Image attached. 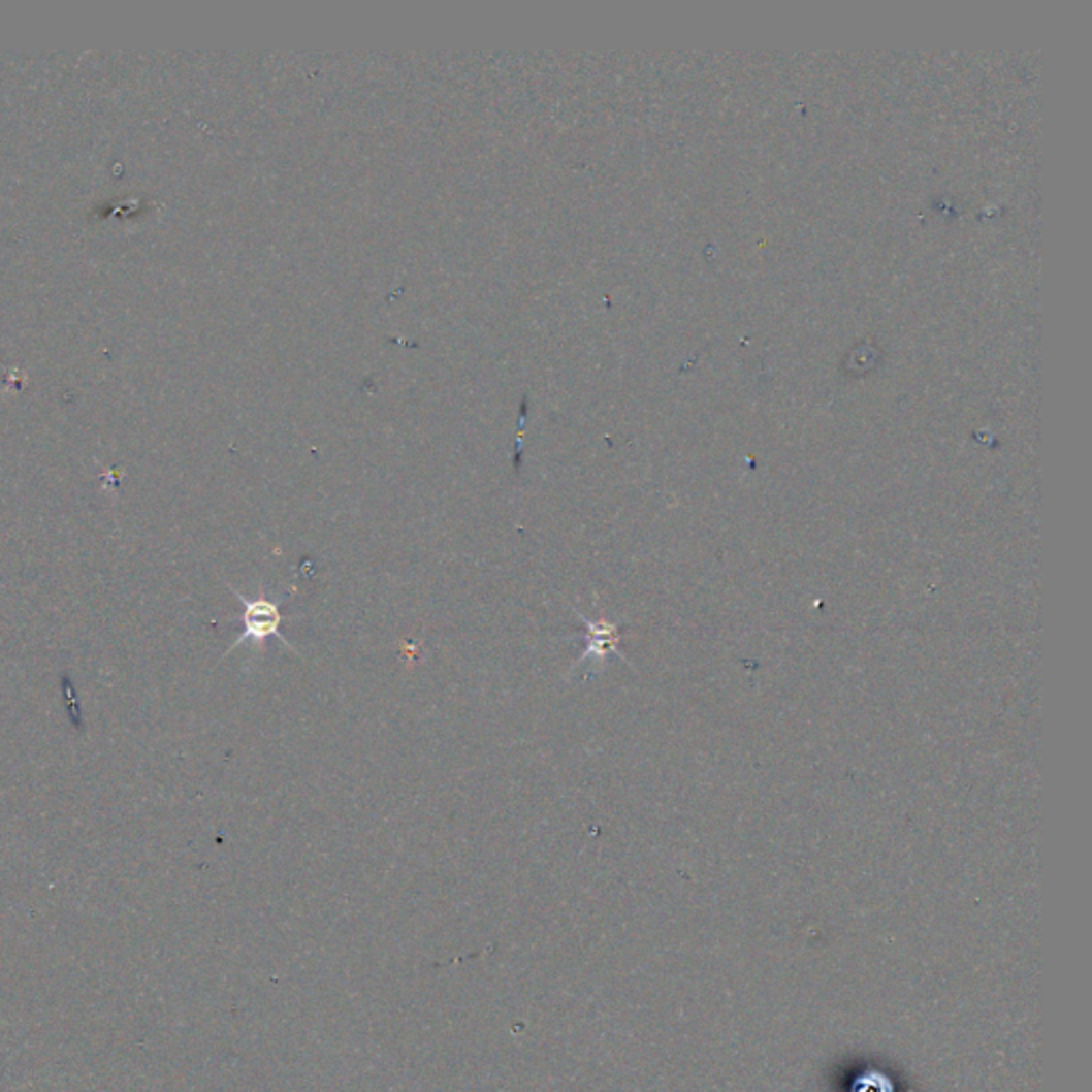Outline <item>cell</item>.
Segmentation results:
<instances>
[{
    "label": "cell",
    "instance_id": "cell-1",
    "mask_svg": "<svg viewBox=\"0 0 1092 1092\" xmlns=\"http://www.w3.org/2000/svg\"><path fill=\"white\" fill-rule=\"evenodd\" d=\"M229 589L244 604V613H242L244 632L237 636V640L233 642V645L227 651H224V657H227L231 651H235L237 647L246 645V642H252V645H256V647H263L267 638H276L278 642H282L286 649H293L291 642L286 640V636L282 632L284 617H282V610H280L276 600H269L265 596L246 598L235 587L229 585Z\"/></svg>",
    "mask_w": 1092,
    "mask_h": 1092
},
{
    "label": "cell",
    "instance_id": "cell-2",
    "mask_svg": "<svg viewBox=\"0 0 1092 1092\" xmlns=\"http://www.w3.org/2000/svg\"><path fill=\"white\" fill-rule=\"evenodd\" d=\"M576 615L581 617V621L587 628V640H585V651L581 653V657H578L572 664V670L578 668L587 660H604L608 653L621 655L619 649H617V645H619V628L615 623H608L606 619L593 621V619H587L583 613H576Z\"/></svg>",
    "mask_w": 1092,
    "mask_h": 1092
}]
</instances>
